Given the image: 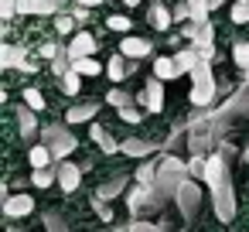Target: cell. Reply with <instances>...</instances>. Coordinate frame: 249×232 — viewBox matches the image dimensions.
I'll return each mask as SVG.
<instances>
[{
    "instance_id": "9a60e30c",
    "label": "cell",
    "mask_w": 249,
    "mask_h": 232,
    "mask_svg": "<svg viewBox=\"0 0 249 232\" xmlns=\"http://www.w3.org/2000/svg\"><path fill=\"white\" fill-rule=\"evenodd\" d=\"M28 62V48L24 45H4V52H0V65H4V72L7 69H21Z\"/></svg>"
},
{
    "instance_id": "e0dca14e",
    "label": "cell",
    "mask_w": 249,
    "mask_h": 232,
    "mask_svg": "<svg viewBox=\"0 0 249 232\" xmlns=\"http://www.w3.org/2000/svg\"><path fill=\"white\" fill-rule=\"evenodd\" d=\"M174 62H178V69H181V75H191L198 65H201V52L191 45V48H181L178 55H174Z\"/></svg>"
},
{
    "instance_id": "ba28073f",
    "label": "cell",
    "mask_w": 249,
    "mask_h": 232,
    "mask_svg": "<svg viewBox=\"0 0 249 232\" xmlns=\"http://www.w3.org/2000/svg\"><path fill=\"white\" fill-rule=\"evenodd\" d=\"M55 164H58V188L72 195L82 184V164H72V161H55Z\"/></svg>"
},
{
    "instance_id": "ab89813d",
    "label": "cell",
    "mask_w": 249,
    "mask_h": 232,
    "mask_svg": "<svg viewBox=\"0 0 249 232\" xmlns=\"http://www.w3.org/2000/svg\"><path fill=\"white\" fill-rule=\"evenodd\" d=\"M55 28H58V35H72L75 18H72V14H69V18H55Z\"/></svg>"
},
{
    "instance_id": "74e56055",
    "label": "cell",
    "mask_w": 249,
    "mask_h": 232,
    "mask_svg": "<svg viewBox=\"0 0 249 232\" xmlns=\"http://www.w3.org/2000/svg\"><path fill=\"white\" fill-rule=\"evenodd\" d=\"M38 52H41V58H48V62H52V58H58V55H62V45H55V41H45Z\"/></svg>"
},
{
    "instance_id": "b9f144b4",
    "label": "cell",
    "mask_w": 249,
    "mask_h": 232,
    "mask_svg": "<svg viewBox=\"0 0 249 232\" xmlns=\"http://www.w3.org/2000/svg\"><path fill=\"white\" fill-rule=\"evenodd\" d=\"M82 4H89V7H99V4H103V0H82Z\"/></svg>"
},
{
    "instance_id": "6da1fadb",
    "label": "cell",
    "mask_w": 249,
    "mask_h": 232,
    "mask_svg": "<svg viewBox=\"0 0 249 232\" xmlns=\"http://www.w3.org/2000/svg\"><path fill=\"white\" fill-rule=\"evenodd\" d=\"M229 164H232V161H229L222 150H215V154H208V161H205V178H201V181L208 184V191H212V208H215V218H218L222 225L232 222L235 212H239Z\"/></svg>"
},
{
    "instance_id": "836d02e7",
    "label": "cell",
    "mask_w": 249,
    "mask_h": 232,
    "mask_svg": "<svg viewBox=\"0 0 249 232\" xmlns=\"http://www.w3.org/2000/svg\"><path fill=\"white\" fill-rule=\"evenodd\" d=\"M106 28L109 31H130V18H123V14H113V18H106Z\"/></svg>"
},
{
    "instance_id": "603a6c76",
    "label": "cell",
    "mask_w": 249,
    "mask_h": 232,
    "mask_svg": "<svg viewBox=\"0 0 249 232\" xmlns=\"http://www.w3.org/2000/svg\"><path fill=\"white\" fill-rule=\"evenodd\" d=\"M72 69H75L79 75H86V79H92V75H103V72H106L96 58H75V62H72Z\"/></svg>"
},
{
    "instance_id": "ee69618b",
    "label": "cell",
    "mask_w": 249,
    "mask_h": 232,
    "mask_svg": "<svg viewBox=\"0 0 249 232\" xmlns=\"http://www.w3.org/2000/svg\"><path fill=\"white\" fill-rule=\"evenodd\" d=\"M242 161H246V164H249V147H246V150H242Z\"/></svg>"
},
{
    "instance_id": "f546056e",
    "label": "cell",
    "mask_w": 249,
    "mask_h": 232,
    "mask_svg": "<svg viewBox=\"0 0 249 232\" xmlns=\"http://www.w3.org/2000/svg\"><path fill=\"white\" fill-rule=\"evenodd\" d=\"M79 82H82V75H79L75 69H69V72L62 75V89H65V96H75V92H79Z\"/></svg>"
},
{
    "instance_id": "d6986e66",
    "label": "cell",
    "mask_w": 249,
    "mask_h": 232,
    "mask_svg": "<svg viewBox=\"0 0 249 232\" xmlns=\"http://www.w3.org/2000/svg\"><path fill=\"white\" fill-rule=\"evenodd\" d=\"M28 161H31V167H52V164H55V154H52L48 143H35V147L28 150Z\"/></svg>"
},
{
    "instance_id": "7402d4cb",
    "label": "cell",
    "mask_w": 249,
    "mask_h": 232,
    "mask_svg": "<svg viewBox=\"0 0 249 232\" xmlns=\"http://www.w3.org/2000/svg\"><path fill=\"white\" fill-rule=\"evenodd\" d=\"M123 58H126V55H123V52H120V55H113V58H109V62H106V75H109V79H113V82H123V79H126V75H130V69H126V65H123Z\"/></svg>"
},
{
    "instance_id": "4316f807",
    "label": "cell",
    "mask_w": 249,
    "mask_h": 232,
    "mask_svg": "<svg viewBox=\"0 0 249 232\" xmlns=\"http://www.w3.org/2000/svg\"><path fill=\"white\" fill-rule=\"evenodd\" d=\"M123 232H167V225L164 222H147V218H133Z\"/></svg>"
},
{
    "instance_id": "7a4b0ae2",
    "label": "cell",
    "mask_w": 249,
    "mask_h": 232,
    "mask_svg": "<svg viewBox=\"0 0 249 232\" xmlns=\"http://www.w3.org/2000/svg\"><path fill=\"white\" fill-rule=\"evenodd\" d=\"M191 174H188V164L181 161V157H174V154H164V161L157 164V181H154V188L160 191V198L167 201H174V195H178V188L188 181Z\"/></svg>"
},
{
    "instance_id": "4dcf8cb0",
    "label": "cell",
    "mask_w": 249,
    "mask_h": 232,
    "mask_svg": "<svg viewBox=\"0 0 249 232\" xmlns=\"http://www.w3.org/2000/svg\"><path fill=\"white\" fill-rule=\"evenodd\" d=\"M205 161H208L205 154H191V161H188V174L201 181V178H205Z\"/></svg>"
},
{
    "instance_id": "2e32d148",
    "label": "cell",
    "mask_w": 249,
    "mask_h": 232,
    "mask_svg": "<svg viewBox=\"0 0 249 232\" xmlns=\"http://www.w3.org/2000/svg\"><path fill=\"white\" fill-rule=\"evenodd\" d=\"M120 52H123L126 58H133V62H137V58H147V55L154 52V45H150V41H143V38H123V41H120Z\"/></svg>"
},
{
    "instance_id": "f35d334b",
    "label": "cell",
    "mask_w": 249,
    "mask_h": 232,
    "mask_svg": "<svg viewBox=\"0 0 249 232\" xmlns=\"http://www.w3.org/2000/svg\"><path fill=\"white\" fill-rule=\"evenodd\" d=\"M171 14H174V21H191V7H188V0H184V4H174V7H171Z\"/></svg>"
},
{
    "instance_id": "52a82bcc",
    "label": "cell",
    "mask_w": 249,
    "mask_h": 232,
    "mask_svg": "<svg viewBox=\"0 0 249 232\" xmlns=\"http://www.w3.org/2000/svg\"><path fill=\"white\" fill-rule=\"evenodd\" d=\"M35 208H38V205H35V198H31L28 191H18V195H7V198H4V218H11V222L28 218Z\"/></svg>"
},
{
    "instance_id": "44dd1931",
    "label": "cell",
    "mask_w": 249,
    "mask_h": 232,
    "mask_svg": "<svg viewBox=\"0 0 249 232\" xmlns=\"http://www.w3.org/2000/svg\"><path fill=\"white\" fill-rule=\"evenodd\" d=\"M58 181V164H52V167H35L31 171V184L35 188H52Z\"/></svg>"
},
{
    "instance_id": "30bf717a",
    "label": "cell",
    "mask_w": 249,
    "mask_h": 232,
    "mask_svg": "<svg viewBox=\"0 0 249 232\" xmlns=\"http://www.w3.org/2000/svg\"><path fill=\"white\" fill-rule=\"evenodd\" d=\"M62 11V0H18V14H41L52 18Z\"/></svg>"
},
{
    "instance_id": "d590c367",
    "label": "cell",
    "mask_w": 249,
    "mask_h": 232,
    "mask_svg": "<svg viewBox=\"0 0 249 232\" xmlns=\"http://www.w3.org/2000/svg\"><path fill=\"white\" fill-rule=\"evenodd\" d=\"M232 21H235V24H249V4L235 0V7H232Z\"/></svg>"
},
{
    "instance_id": "83f0119b",
    "label": "cell",
    "mask_w": 249,
    "mask_h": 232,
    "mask_svg": "<svg viewBox=\"0 0 249 232\" xmlns=\"http://www.w3.org/2000/svg\"><path fill=\"white\" fill-rule=\"evenodd\" d=\"M106 103H109V106H116V109H123V106H130V103H133V96H130L126 89H120V86H116V89H109V92H106Z\"/></svg>"
},
{
    "instance_id": "f6af8a7d",
    "label": "cell",
    "mask_w": 249,
    "mask_h": 232,
    "mask_svg": "<svg viewBox=\"0 0 249 232\" xmlns=\"http://www.w3.org/2000/svg\"><path fill=\"white\" fill-rule=\"evenodd\" d=\"M7 232H24V229H18V225H11V229H7Z\"/></svg>"
},
{
    "instance_id": "8fae6325",
    "label": "cell",
    "mask_w": 249,
    "mask_h": 232,
    "mask_svg": "<svg viewBox=\"0 0 249 232\" xmlns=\"http://www.w3.org/2000/svg\"><path fill=\"white\" fill-rule=\"evenodd\" d=\"M89 137L96 140V147H99L103 154H109V157H113V154H120V143H123V140H116L103 123H92V126H89Z\"/></svg>"
},
{
    "instance_id": "60d3db41",
    "label": "cell",
    "mask_w": 249,
    "mask_h": 232,
    "mask_svg": "<svg viewBox=\"0 0 249 232\" xmlns=\"http://www.w3.org/2000/svg\"><path fill=\"white\" fill-rule=\"evenodd\" d=\"M72 18H75L79 24H86V21H89V4H82V7H75V11H72Z\"/></svg>"
},
{
    "instance_id": "7bdbcfd3",
    "label": "cell",
    "mask_w": 249,
    "mask_h": 232,
    "mask_svg": "<svg viewBox=\"0 0 249 232\" xmlns=\"http://www.w3.org/2000/svg\"><path fill=\"white\" fill-rule=\"evenodd\" d=\"M123 4H126V7H137V4H140V0H123Z\"/></svg>"
},
{
    "instance_id": "8d00e7d4",
    "label": "cell",
    "mask_w": 249,
    "mask_h": 232,
    "mask_svg": "<svg viewBox=\"0 0 249 232\" xmlns=\"http://www.w3.org/2000/svg\"><path fill=\"white\" fill-rule=\"evenodd\" d=\"M0 18H4V21L18 18V0H0Z\"/></svg>"
},
{
    "instance_id": "ffe728a7",
    "label": "cell",
    "mask_w": 249,
    "mask_h": 232,
    "mask_svg": "<svg viewBox=\"0 0 249 232\" xmlns=\"http://www.w3.org/2000/svg\"><path fill=\"white\" fill-rule=\"evenodd\" d=\"M123 191H126V178H123V174H116V178H109L106 184H99V191H96V195H99L103 201H113V198H120Z\"/></svg>"
},
{
    "instance_id": "d4e9b609",
    "label": "cell",
    "mask_w": 249,
    "mask_h": 232,
    "mask_svg": "<svg viewBox=\"0 0 249 232\" xmlns=\"http://www.w3.org/2000/svg\"><path fill=\"white\" fill-rule=\"evenodd\" d=\"M133 181H137V184H154V181H157V164H154V161H140Z\"/></svg>"
},
{
    "instance_id": "484cf974",
    "label": "cell",
    "mask_w": 249,
    "mask_h": 232,
    "mask_svg": "<svg viewBox=\"0 0 249 232\" xmlns=\"http://www.w3.org/2000/svg\"><path fill=\"white\" fill-rule=\"evenodd\" d=\"M171 21H174V14H171L167 7H160V4H157V7L150 11V24H154L157 31H167V28H171Z\"/></svg>"
},
{
    "instance_id": "ac0fdd59",
    "label": "cell",
    "mask_w": 249,
    "mask_h": 232,
    "mask_svg": "<svg viewBox=\"0 0 249 232\" xmlns=\"http://www.w3.org/2000/svg\"><path fill=\"white\" fill-rule=\"evenodd\" d=\"M154 75H157V79H164V82H171V79H178V75H181V69H178V62H174V58L160 55V58H154Z\"/></svg>"
},
{
    "instance_id": "f1b7e54d",
    "label": "cell",
    "mask_w": 249,
    "mask_h": 232,
    "mask_svg": "<svg viewBox=\"0 0 249 232\" xmlns=\"http://www.w3.org/2000/svg\"><path fill=\"white\" fill-rule=\"evenodd\" d=\"M45 232H72V229L58 212H45Z\"/></svg>"
},
{
    "instance_id": "9c48e42d",
    "label": "cell",
    "mask_w": 249,
    "mask_h": 232,
    "mask_svg": "<svg viewBox=\"0 0 249 232\" xmlns=\"http://www.w3.org/2000/svg\"><path fill=\"white\" fill-rule=\"evenodd\" d=\"M96 48H99V45H96V38H92L89 31H79V35L69 41V48H65V52H69V58L75 62V58H92V55H96Z\"/></svg>"
},
{
    "instance_id": "cb8c5ba5",
    "label": "cell",
    "mask_w": 249,
    "mask_h": 232,
    "mask_svg": "<svg viewBox=\"0 0 249 232\" xmlns=\"http://www.w3.org/2000/svg\"><path fill=\"white\" fill-rule=\"evenodd\" d=\"M212 41H215V28H212V24L205 21V24L198 28V35L191 38V45H195L198 52H205V48H212Z\"/></svg>"
},
{
    "instance_id": "4fadbf2b",
    "label": "cell",
    "mask_w": 249,
    "mask_h": 232,
    "mask_svg": "<svg viewBox=\"0 0 249 232\" xmlns=\"http://www.w3.org/2000/svg\"><path fill=\"white\" fill-rule=\"evenodd\" d=\"M103 109V103L99 99H89V103H79V106H72L69 113H65V123H89V120H96V113Z\"/></svg>"
},
{
    "instance_id": "d6a6232c",
    "label": "cell",
    "mask_w": 249,
    "mask_h": 232,
    "mask_svg": "<svg viewBox=\"0 0 249 232\" xmlns=\"http://www.w3.org/2000/svg\"><path fill=\"white\" fill-rule=\"evenodd\" d=\"M120 120H123V123H140V120H143V106H133V103L123 106V109H120Z\"/></svg>"
},
{
    "instance_id": "e575fe53",
    "label": "cell",
    "mask_w": 249,
    "mask_h": 232,
    "mask_svg": "<svg viewBox=\"0 0 249 232\" xmlns=\"http://www.w3.org/2000/svg\"><path fill=\"white\" fill-rule=\"evenodd\" d=\"M92 208H96V215H99L103 222H113V208H109V205H106L99 195H92Z\"/></svg>"
},
{
    "instance_id": "8992f818",
    "label": "cell",
    "mask_w": 249,
    "mask_h": 232,
    "mask_svg": "<svg viewBox=\"0 0 249 232\" xmlns=\"http://www.w3.org/2000/svg\"><path fill=\"white\" fill-rule=\"evenodd\" d=\"M137 103L147 109V113H160L164 109V79H147V86L140 89V96H137Z\"/></svg>"
},
{
    "instance_id": "277c9868",
    "label": "cell",
    "mask_w": 249,
    "mask_h": 232,
    "mask_svg": "<svg viewBox=\"0 0 249 232\" xmlns=\"http://www.w3.org/2000/svg\"><path fill=\"white\" fill-rule=\"evenodd\" d=\"M41 143H48V147H52L55 161H69V154H75V147H79L75 133H72L69 126H58V123L41 126Z\"/></svg>"
},
{
    "instance_id": "1f68e13d",
    "label": "cell",
    "mask_w": 249,
    "mask_h": 232,
    "mask_svg": "<svg viewBox=\"0 0 249 232\" xmlns=\"http://www.w3.org/2000/svg\"><path fill=\"white\" fill-rule=\"evenodd\" d=\"M21 99H24L35 113H41V109H45V96H41L38 89H24V96H21Z\"/></svg>"
},
{
    "instance_id": "7c38bea8",
    "label": "cell",
    "mask_w": 249,
    "mask_h": 232,
    "mask_svg": "<svg viewBox=\"0 0 249 232\" xmlns=\"http://www.w3.org/2000/svg\"><path fill=\"white\" fill-rule=\"evenodd\" d=\"M120 154H126V157H137V161H147L150 154H157V143H154V140L130 137V140H123V143H120Z\"/></svg>"
},
{
    "instance_id": "5b68a950",
    "label": "cell",
    "mask_w": 249,
    "mask_h": 232,
    "mask_svg": "<svg viewBox=\"0 0 249 232\" xmlns=\"http://www.w3.org/2000/svg\"><path fill=\"white\" fill-rule=\"evenodd\" d=\"M174 205H178V212H181L184 222H195V215H198V208H201V188H198V178H188V181L178 188Z\"/></svg>"
},
{
    "instance_id": "bcb514c9",
    "label": "cell",
    "mask_w": 249,
    "mask_h": 232,
    "mask_svg": "<svg viewBox=\"0 0 249 232\" xmlns=\"http://www.w3.org/2000/svg\"><path fill=\"white\" fill-rule=\"evenodd\" d=\"M181 232H184V229H181Z\"/></svg>"
},
{
    "instance_id": "5bb4252c",
    "label": "cell",
    "mask_w": 249,
    "mask_h": 232,
    "mask_svg": "<svg viewBox=\"0 0 249 232\" xmlns=\"http://www.w3.org/2000/svg\"><path fill=\"white\" fill-rule=\"evenodd\" d=\"M14 116H18V130H21L24 140H31L35 133H41V126H38V120H35V109H31L28 103H21V106L14 109Z\"/></svg>"
},
{
    "instance_id": "3957f363",
    "label": "cell",
    "mask_w": 249,
    "mask_h": 232,
    "mask_svg": "<svg viewBox=\"0 0 249 232\" xmlns=\"http://www.w3.org/2000/svg\"><path fill=\"white\" fill-rule=\"evenodd\" d=\"M191 79H195V86H191V106H212L215 103V92H218V82H215V75H212V62H205L201 58V65L191 72Z\"/></svg>"
}]
</instances>
